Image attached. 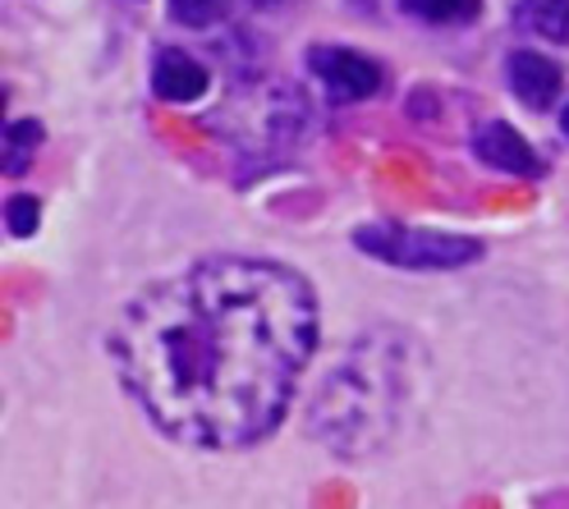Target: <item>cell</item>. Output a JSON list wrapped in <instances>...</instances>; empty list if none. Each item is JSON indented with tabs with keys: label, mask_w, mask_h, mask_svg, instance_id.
I'll use <instances>...</instances> for the list:
<instances>
[{
	"label": "cell",
	"mask_w": 569,
	"mask_h": 509,
	"mask_svg": "<svg viewBox=\"0 0 569 509\" xmlns=\"http://www.w3.org/2000/svg\"><path fill=\"white\" fill-rule=\"evenodd\" d=\"M349 243L368 252L372 262L396 267V271H465L482 262L487 243L473 234H450V230H422L400 221H368L349 234Z\"/></svg>",
	"instance_id": "obj_4"
},
{
	"label": "cell",
	"mask_w": 569,
	"mask_h": 509,
	"mask_svg": "<svg viewBox=\"0 0 569 509\" xmlns=\"http://www.w3.org/2000/svg\"><path fill=\"white\" fill-rule=\"evenodd\" d=\"M400 14L427 23V28H465L482 14V0H396Z\"/></svg>",
	"instance_id": "obj_11"
},
{
	"label": "cell",
	"mask_w": 569,
	"mask_h": 509,
	"mask_svg": "<svg viewBox=\"0 0 569 509\" xmlns=\"http://www.w3.org/2000/svg\"><path fill=\"white\" fill-rule=\"evenodd\" d=\"M303 64H308V74L322 83V92L340 106H353V101H372L381 88H386V69L363 56V51H353V47H340V42H317L303 51Z\"/></svg>",
	"instance_id": "obj_5"
},
{
	"label": "cell",
	"mask_w": 569,
	"mask_h": 509,
	"mask_svg": "<svg viewBox=\"0 0 569 509\" xmlns=\"http://www.w3.org/2000/svg\"><path fill=\"white\" fill-rule=\"evenodd\" d=\"M317 345L312 280L253 252H211L148 280L106 331L129 405L170 446L198 455L271 441Z\"/></svg>",
	"instance_id": "obj_1"
},
{
	"label": "cell",
	"mask_w": 569,
	"mask_h": 509,
	"mask_svg": "<svg viewBox=\"0 0 569 509\" xmlns=\"http://www.w3.org/2000/svg\"><path fill=\"white\" fill-rule=\"evenodd\" d=\"M253 10H276V6H284V0H248Z\"/></svg>",
	"instance_id": "obj_14"
},
{
	"label": "cell",
	"mask_w": 569,
	"mask_h": 509,
	"mask_svg": "<svg viewBox=\"0 0 569 509\" xmlns=\"http://www.w3.org/2000/svg\"><path fill=\"white\" fill-rule=\"evenodd\" d=\"M42 226V202L32 198V193H10L6 198V230L14 239H32Z\"/></svg>",
	"instance_id": "obj_12"
},
{
	"label": "cell",
	"mask_w": 569,
	"mask_h": 509,
	"mask_svg": "<svg viewBox=\"0 0 569 509\" xmlns=\"http://www.w3.org/2000/svg\"><path fill=\"white\" fill-rule=\"evenodd\" d=\"M230 10V0H170V19L180 28H211Z\"/></svg>",
	"instance_id": "obj_13"
},
{
	"label": "cell",
	"mask_w": 569,
	"mask_h": 509,
	"mask_svg": "<svg viewBox=\"0 0 569 509\" xmlns=\"http://www.w3.org/2000/svg\"><path fill=\"white\" fill-rule=\"evenodd\" d=\"M211 129L230 138L239 157H284L308 129V101L290 83H253L221 106Z\"/></svg>",
	"instance_id": "obj_3"
},
{
	"label": "cell",
	"mask_w": 569,
	"mask_h": 509,
	"mask_svg": "<svg viewBox=\"0 0 569 509\" xmlns=\"http://www.w3.org/2000/svg\"><path fill=\"white\" fill-rule=\"evenodd\" d=\"M560 133L569 138V106H565V111H560Z\"/></svg>",
	"instance_id": "obj_15"
},
{
	"label": "cell",
	"mask_w": 569,
	"mask_h": 509,
	"mask_svg": "<svg viewBox=\"0 0 569 509\" xmlns=\"http://www.w3.org/2000/svg\"><path fill=\"white\" fill-rule=\"evenodd\" d=\"M473 157L482 166H491V170L510 174V179H542L547 174L542 152L532 148L519 129H510L506 120H482L473 129Z\"/></svg>",
	"instance_id": "obj_6"
},
{
	"label": "cell",
	"mask_w": 569,
	"mask_h": 509,
	"mask_svg": "<svg viewBox=\"0 0 569 509\" xmlns=\"http://www.w3.org/2000/svg\"><path fill=\"white\" fill-rule=\"evenodd\" d=\"M427 372L432 358L413 331L396 321L368 326L317 381L303 409L308 441L345 463L381 459L405 441L409 422L422 413Z\"/></svg>",
	"instance_id": "obj_2"
},
{
	"label": "cell",
	"mask_w": 569,
	"mask_h": 509,
	"mask_svg": "<svg viewBox=\"0 0 569 509\" xmlns=\"http://www.w3.org/2000/svg\"><path fill=\"white\" fill-rule=\"evenodd\" d=\"M506 83H510L515 101L528 106V111H551L560 101V88H565V69L542 51L519 47L506 60Z\"/></svg>",
	"instance_id": "obj_7"
},
{
	"label": "cell",
	"mask_w": 569,
	"mask_h": 509,
	"mask_svg": "<svg viewBox=\"0 0 569 509\" xmlns=\"http://www.w3.org/2000/svg\"><path fill=\"white\" fill-rule=\"evenodd\" d=\"M152 92L166 106H193L211 92V69L184 47H161L152 56Z\"/></svg>",
	"instance_id": "obj_8"
},
{
	"label": "cell",
	"mask_w": 569,
	"mask_h": 509,
	"mask_svg": "<svg viewBox=\"0 0 569 509\" xmlns=\"http://www.w3.org/2000/svg\"><path fill=\"white\" fill-rule=\"evenodd\" d=\"M515 23L528 38L569 47V0H515Z\"/></svg>",
	"instance_id": "obj_10"
},
{
	"label": "cell",
	"mask_w": 569,
	"mask_h": 509,
	"mask_svg": "<svg viewBox=\"0 0 569 509\" xmlns=\"http://www.w3.org/2000/svg\"><path fill=\"white\" fill-rule=\"evenodd\" d=\"M42 142H47V124L42 120H32V116H23V120H6V133H0V170H6V179H19L32 161H38V152H42Z\"/></svg>",
	"instance_id": "obj_9"
}]
</instances>
